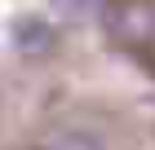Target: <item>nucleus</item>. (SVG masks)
Masks as SVG:
<instances>
[{"instance_id": "nucleus-1", "label": "nucleus", "mask_w": 155, "mask_h": 150, "mask_svg": "<svg viewBox=\"0 0 155 150\" xmlns=\"http://www.w3.org/2000/svg\"><path fill=\"white\" fill-rule=\"evenodd\" d=\"M0 150H155V110L75 75H36L0 106Z\"/></svg>"}, {"instance_id": "nucleus-2", "label": "nucleus", "mask_w": 155, "mask_h": 150, "mask_svg": "<svg viewBox=\"0 0 155 150\" xmlns=\"http://www.w3.org/2000/svg\"><path fill=\"white\" fill-rule=\"evenodd\" d=\"M89 18L107 53L155 93V0H89Z\"/></svg>"}]
</instances>
